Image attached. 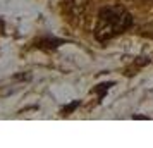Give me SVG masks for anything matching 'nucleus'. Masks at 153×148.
Masks as SVG:
<instances>
[{
  "label": "nucleus",
  "instance_id": "obj_1",
  "mask_svg": "<svg viewBox=\"0 0 153 148\" xmlns=\"http://www.w3.org/2000/svg\"><path fill=\"white\" fill-rule=\"evenodd\" d=\"M132 26V16L129 10L124 7H103L98 14L97 28H95V36L98 42H108L115 36L126 33Z\"/></svg>",
  "mask_w": 153,
  "mask_h": 148
},
{
  "label": "nucleus",
  "instance_id": "obj_3",
  "mask_svg": "<svg viewBox=\"0 0 153 148\" xmlns=\"http://www.w3.org/2000/svg\"><path fill=\"white\" fill-rule=\"evenodd\" d=\"M79 105V102H72V103H71V105H67V107H64V115H67V114H71L72 112V110H74V109H76V107Z\"/></svg>",
  "mask_w": 153,
  "mask_h": 148
},
{
  "label": "nucleus",
  "instance_id": "obj_4",
  "mask_svg": "<svg viewBox=\"0 0 153 148\" xmlns=\"http://www.w3.org/2000/svg\"><path fill=\"white\" fill-rule=\"evenodd\" d=\"M0 35H4V21L0 19Z\"/></svg>",
  "mask_w": 153,
  "mask_h": 148
},
{
  "label": "nucleus",
  "instance_id": "obj_2",
  "mask_svg": "<svg viewBox=\"0 0 153 148\" xmlns=\"http://www.w3.org/2000/svg\"><path fill=\"white\" fill-rule=\"evenodd\" d=\"M60 43H64L62 40H57V38H43L42 42H40V48H57Z\"/></svg>",
  "mask_w": 153,
  "mask_h": 148
}]
</instances>
